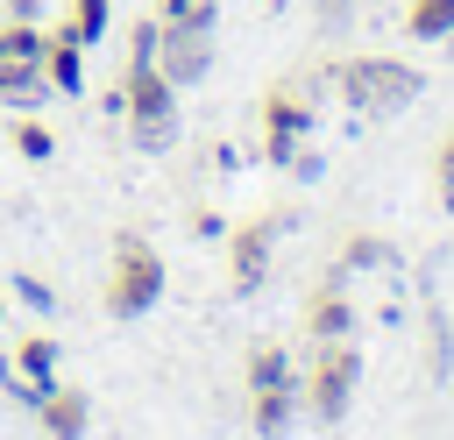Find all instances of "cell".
Returning <instances> with one entry per match:
<instances>
[{
    "instance_id": "8992f818",
    "label": "cell",
    "mask_w": 454,
    "mask_h": 440,
    "mask_svg": "<svg viewBox=\"0 0 454 440\" xmlns=\"http://www.w3.org/2000/svg\"><path fill=\"white\" fill-rule=\"evenodd\" d=\"M255 121H262V156H270L277 170H312V106H305L291 85L262 92Z\"/></svg>"
},
{
    "instance_id": "9c48e42d",
    "label": "cell",
    "mask_w": 454,
    "mask_h": 440,
    "mask_svg": "<svg viewBox=\"0 0 454 440\" xmlns=\"http://www.w3.org/2000/svg\"><path fill=\"white\" fill-rule=\"evenodd\" d=\"M35 419H43V433H50V440H85V426H92V405H85V390H71V383H50V390H43V405H35Z\"/></svg>"
},
{
    "instance_id": "52a82bcc",
    "label": "cell",
    "mask_w": 454,
    "mask_h": 440,
    "mask_svg": "<svg viewBox=\"0 0 454 440\" xmlns=\"http://www.w3.org/2000/svg\"><path fill=\"white\" fill-rule=\"evenodd\" d=\"M270 241H277V220H241V227L227 234V291H234V298H248V291L262 284Z\"/></svg>"
},
{
    "instance_id": "7402d4cb",
    "label": "cell",
    "mask_w": 454,
    "mask_h": 440,
    "mask_svg": "<svg viewBox=\"0 0 454 440\" xmlns=\"http://www.w3.org/2000/svg\"><path fill=\"white\" fill-rule=\"evenodd\" d=\"M35 7H43V0H7V14H28V21H35Z\"/></svg>"
},
{
    "instance_id": "277c9868",
    "label": "cell",
    "mask_w": 454,
    "mask_h": 440,
    "mask_svg": "<svg viewBox=\"0 0 454 440\" xmlns=\"http://www.w3.org/2000/svg\"><path fill=\"white\" fill-rule=\"evenodd\" d=\"M163 284H170L163 255H156L142 234H121V241H114V270H106V312H114V319H142V312L163 298Z\"/></svg>"
},
{
    "instance_id": "ffe728a7",
    "label": "cell",
    "mask_w": 454,
    "mask_h": 440,
    "mask_svg": "<svg viewBox=\"0 0 454 440\" xmlns=\"http://www.w3.org/2000/svg\"><path fill=\"white\" fill-rule=\"evenodd\" d=\"M433 185L454 199V135H447V142H440V156H433Z\"/></svg>"
},
{
    "instance_id": "d6986e66",
    "label": "cell",
    "mask_w": 454,
    "mask_h": 440,
    "mask_svg": "<svg viewBox=\"0 0 454 440\" xmlns=\"http://www.w3.org/2000/svg\"><path fill=\"white\" fill-rule=\"evenodd\" d=\"M340 263H348V270H362V263L376 270V263H390V248H383L376 234H348V248H340Z\"/></svg>"
},
{
    "instance_id": "5b68a950",
    "label": "cell",
    "mask_w": 454,
    "mask_h": 440,
    "mask_svg": "<svg viewBox=\"0 0 454 440\" xmlns=\"http://www.w3.org/2000/svg\"><path fill=\"white\" fill-rule=\"evenodd\" d=\"M355 383H362V355L348 341H319V355H312V369L298 383V412H312L319 426H333V419H348Z\"/></svg>"
},
{
    "instance_id": "7c38bea8",
    "label": "cell",
    "mask_w": 454,
    "mask_h": 440,
    "mask_svg": "<svg viewBox=\"0 0 454 440\" xmlns=\"http://www.w3.org/2000/svg\"><path fill=\"white\" fill-rule=\"evenodd\" d=\"M404 35H411V43L454 35V0H411V7H404Z\"/></svg>"
},
{
    "instance_id": "ba28073f",
    "label": "cell",
    "mask_w": 454,
    "mask_h": 440,
    "mask_svg": "<svg viewBox=\"0 0 454 440\" xmlns=\"http://www.w3.org/2000/svg\"><path fill=\"white\" fill-rule=\"evenodd\" d=\"M43 78H50V92H85V43L64 21L43 28Z\"/></svg>"
},
{
    "instance_id": "3957f363",
    "label": "cell",
    "mask_w": 454,
    "mask_h": 440,
    "mask_svg": "<svg viewBox=\"0 0 454 440\" xmlns=\"http://www.w3.org/2000/svg\"><path fill=\"white\" fill-rule=\"evenodd\" d=\"M213 0H199V7H184V14H156V71L184 92V85H199L206 78V64H213Z\"/></svg>"
},
{
    "instance_id": "5bb4252c",
    "label": "cell",
    "mask_w": 454,
    "mask_h": 440,
    "mask_svg": "<svg viewBox=\"0 0 454 440\" xmlns=\"http://www.w3.org/2000/svg\"><path fill=\"white\" fill-rule=\"evenodd\" d=\"M43 92H50L43 64H0V99H14V106H35Z\"/></svg>"
},
{
    "instance_id": "30bf717a",
    "label": "cell",
    "mask_w": 454,
    "mask_h": 440,
    "mask_svg": "<svg viewBox=\"0 0 454 440\" xmlns=\"http://www.w3.org/2000/svg\"><path fill=\"white\" fill-rule=\"evenodd\" d=\"M305 334H312V341H348V334H355V305H348L340 277L305 298Z\"/></svg>"
},
{
    "instance_id": "6da1fadb",
    "label": "cell",
    "mask_w": 454,
    "mask_h": 440,
    "mask_svg": "<svg viewBox=\"0 0 454 440\" xmlns=\"http://www.w3.org/2000/svg\"><path fill=\"white\" fill-rule=\"evenodd\" d=\"M121 121L135 135V149L163 156L177 142V85L156 71V57H128V78H121Z\"/></svg>"
},
{
    "instance_id": "4fadbf2b",
    "label": "cell",
    "mask_w": 454,
    "mask_h": 440,
    "mask_svg": "<svg viewBox=\"0 0 454 440\" xmlns=\"http://www.w3.org/2000/svg\"><path fill=\"white\" fill-rule=\"evenodd\" d=\"M0 64H43V28L28 14L0 21Z\"/></svg>"
},
{
    "instance_id": "9a60e30c",
    "label": "cell",
    "mask_w": 454,
    "mask_h": 440,
    "mask_svg": "<svg viewBox=\"0 0 454 440\" xmlns=\"http://www.w3.org/2000/svg\"><path fill=\"white\" fill-rule=\"evenodd\" d=\"M106 21H114V0H71V14H64V28H71L85 50L106 35Z\"/></svg>"
},
{
    "instance_id": "44dd1931",
    "label": "cell",
    "mask_w": 454,
    "mask_h": 440,
    "mask_svg": "<svg viewBox=\"0 0 454 440\" xmlns=\"http://www.w3.org/2000/svg\"><path fill=\"white\" fill-rule=\"evenodd\" d=\"M348 7H355V0H312V14H319L326 28H340V21H348Z\"/></svg>"
},
{
    "instance_id": "2e32d148",
    "label": "cell",
    "mask_w": 454,
    "mask_h": 440,
    "mask_svg": "<svg viewBox=\"0 0 454 440\" xmlns=\"http://www.w3.org/2000/svg\"><path fill=\"white\" fill-rule=\"evenodd\" d=\"M7 142H14V156H28V163H50V156H57V135H50L43 121H14Z\"/></svg>"
},
{
    "instance_id": "603a6c76",
    "label": "cell",
    "mask_w": 454,
    "mask_h": 440,
    "mask_svg": "<svg viewBox=\"0 0 454 440\" xmlns=\"http://www.w3.org/2000/svg\"><path fill=\"white\" fill-rule=\"evenodd\" d=\"M184 7H199V0H163V14H184Z\"/></svg>"
},
{
    "instance_id": "8fae6325",
    "label": "cell",
    "mask_w": 454,
    "mask_h": 440,
    "mask_svg": "<svg viewBox=\"0 0 454 440\" xmlns=\"http://www.w3.org/2000/svg\"><path fill=\"white\" fill-rule=\"evenodd\" d=\"M291 419H298V376H291V383H262V390H248V426H255L262 440H277Z\"/></svg>"
},
{
    "instance_id": "ac0fdd59",
    "label": "cell",
    "mask_w": 454,
    "mask_h": 440,
    "mask_svg": "<svg viewBox=\"0 0 454 440\" xmlns=\"http://www.w3.org/2000/svg\"><path fill=\"white\" fill-rule=\"evenodd\" d=\"M14 362H21V376H28V383H43V376H50V362H57V348H50V334H28V341L14 348Z\"/></svg>"
},
{
    "instance_id": "e0dca14e",
    "label": "cell",
    "mask_w": 454,
    "mask_h": 440,
    "mask_svg": "<svg viewBox=\"0 0 454 440\" xmlns=\"http://www.w3.org/2000/svg\"><path fill=\"white\" fill-rule=\"evenodd\" d=\"M262 383H291V355L284 348H248V390Z\"/></svg>"
},
{
    "instance_id": "7a4b0ae2",
    "label": "cell",
    "mask_w": 454,
    "mask_h": 440,
    "mask_svg": "<svg viewBox=\"0 0 454 440\" xmlns=\"http://www.w3.org/2000/svg\"><path fill=\"white\" fill-rule=\"evenodd\" d=\"M333 92H340V106H355V114H404V106L426 92V71L404 64V57H348V64L333 71Z\"/></svg>"
}]
</instances>
